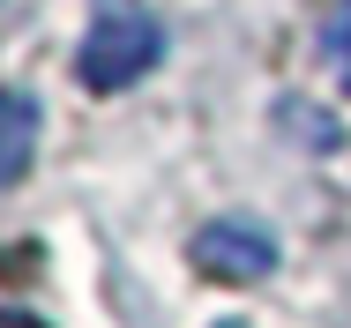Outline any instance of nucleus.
Listing matches in <instances>:
<instances>
[{
	"label": "nucleus",
	"instance_id": "f257e3e1",
	"mask_svg": "<svg viewBox=\"0 0 351 328\" xmlns=\"http://www.w3.org/2000/svg\"><path fill=\"white\" fill-rule=\"evenodd\" d=\"M157 53H165V30L135 8H112V15L90 23L82 53H75V75H82V90H128L157 67Z\"/></svg>",
	"mask_w": 351,
	"mask_h": 328
},
{
	"label": "nucleus",
	"instance_id": "f03ea898",
	"mask_svg": "<svg viewBox=\"0 0 351 328\" xmlns=\"http://www.w3.org/2000/svg\"><path fill=\"white\" fill-rule=\"evenodd\" d=\"M195 268L217 276V283H262L277 268V239L254 216H217V224H202V239H195Z\"/></svg>",
	"mask_w": 351,
	"mask_h": 328
},
{
	"label": "nucleus",
	"instance_id": "7ed1b4c3",
	"mask_svg": "<svg viewBox=\"0 0 351 328\" xmlns=\"http://www.w3.org/2000/svg\"><path fill=\"white\" fill-rule=\"evenodd\" d=\"M30 157H38V105L23 90H0V194L30 172Z\"/></svg>",
	"mask_w": 351,
	"mask_h": 328
},
{
	"label": "nucleus",
	"instance_id": "20e7f679",
	"mask_svg": "<svg viewBox=\"0 0 351 328\" xmlns=\"http://www.w3.org/2000/svg\"><path fill=\"white\" fill-rule=\"evenodd\" d=\"M322 53H329V67L351 82V8H337V15L322 23Z\"/></svg>",
	"mask_w": 351,
	"mask_h": 328
},
{
	"label": "nucleus",
	"instance_id": "39448f33",
	"mask_svg": "<svg viewBox=\"0 0 351 328\" xmlns=\"http://www.w3.org/2000/svg\"><path fill=\"white\" fill-rule=\"evenodd\" d=\"M0 328H30V321H15V314H0Z\"/></svg>",
	"mask_w": 351,
	"mask_h": 328
},
{
	"label": "nucleus",
	"instance_id": "423d86ee",
	"mask_svg": "<svg viewBox=\"0 0 351 328\" xmlns=\"http://www.w3.org/2000/svg\"><path fill=\"white\" fill-rule=\"evenodd\" d=\"M217 328H247V321H217Z\"/></svg>",
	"mask_w": 351,
	"mask_h": 328
}]
</instances>
